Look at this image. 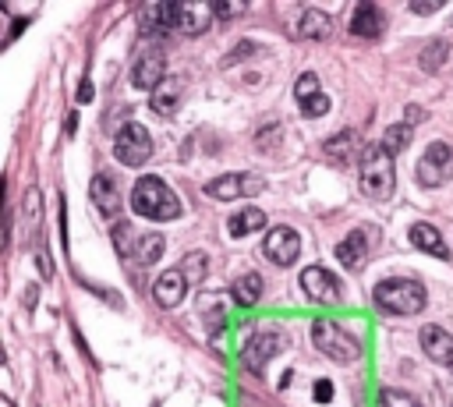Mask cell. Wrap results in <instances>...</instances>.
Returning <instances> with one entry per match:
<instances>
[{"label": "cell", "mask_w": 453, "mask_h": 407, "mask_svg": "<svg viewBox=\"0 0 453 407\" xmlns=\"http://www.w3.org/2000/svg\"><path fill=\"white\" fill-rule=\"evenodd\" d=\"M131 209L145 219H156V223H170L180 216V202L177 195L159 180V177H142L134 188H131Z\"/></svg>", "instance_id": "6da1fadb"}, {"label": "cell", "mask_w": 453, "mask_h": 407, "mask_svg": "<svg viewBox=\"0 0 453 407\" xmlns=\"http://www.w3.org/2000/svg\"><path fill=\"white\" fill-rule=\"evenodd\" d=\"M311 343H315L326 357H333V361H340V365H354V361L365 354L361 340H357L347 326H340L336 319H326V315L311 322Z\"/></svg>", "instance_id": "7a4b0ae2"}, {"label": "cell", "mask_w": 453, "mask_h": 407, "mask_svg": "<svg viewBox=\"0 0 453 407\" xmlns=\"http://www.w3.org/2000/svg\"><path fill=\"white\" fill-rule=\"evenodd\" d=\"M361 195L365 198H389L393 195V156L382 149V142L368 145L365 149V159H361Z\"/></svg>", "instance_id": "3957f363"}, {"label": "cell", "mask_w": 453, "mask_h": 407, "mask_svg": "<svg viewBox=\"0 0 453 407\" xmlns=\"http://www.w3.org/2000/svg\"><path fill=\"white\" fill-rule=\"evenodd\" d=\"M372 297L389 315H418L425 308V301H428L425 287L414 283V280H382Z\"/></svg>", "instance_id": "277c9868"}, {"label": "cell", "mask_w": 453, "mask_h": 407, "mask_svg": "<svg viewBox=\"0 0 453 407\" xmlns=\"http://www.w3.org/2000/svg\"><path fill=\"white\" fill-rule=\"evenodd\" d=\"M113 156H117L124 166H142V163L152 156V134H149L142 124L127 120V124L117 131V138H113Z\"/></svg>", "instance_id": "5b68a950"}, {"label": "cell", "mask_w": 453, "mask_h": 407, "mask_svg": "<svg viewBox=\"0 0 453 407\" xmlns=\"http://www.w3.org/2000/svg\"><path fill=\"white\" fill-rule=\"evenodd\" d=\"M418 180L425 188H442L446 180H453V149L446 142H432L425 149V156L418 159Z\"/></svg>", "instance_id": "8992f818"}, {"label": "cell", "mask_w": 453, "mask_h": 407, "mask_svg": "<svg viewBox=\"0 0 453 407\" xmlns=\"http://www.w3.org/2000/svg\"><path fill=\"white\" fill-rule=\"evenodd\" d=\"M262 191V177L255 173H223L216 180L205 184V195L216 202H230V198H251Z\"/></svg>", "instance_id": "52a82bcc"}, {"label": "cell", "mask_w": 453, "mask_h": 407, "mask_svg": "<svg viewBox=\"0 0 453 407\" xmlns=\"http://www.w3.org/2000/svg\"><path fill=\"white\" fill-rule=\"evenodd\" d=\"M262 251H265V258H269L273 265H294L297 255H301V237H297L294 227H273V230L265 234Z\"/></svg>", "instance_id": "ba28073f"}, {"label": "cell", "mask_w": 453, "mask_h": 407, "mask_svg": "<svg viewBox=\"0 0 453 407\" xmlns=\"http://www.w3.org/2000/svg\"><path fill=\"white\" fill-rule=\"evenodd\" d=\"M280 350H283V336H280L276 329H265V333H251V336H248L241 357H244V368H248V372H262L265 361L276 357Z\"/></svg>", "instance_id": "9c48e42d"}, {"label": "cell", "mask_w": 453, "mask_h": 407, "mask_svg": "<svg viewBox=\"0 0 453 407\" xmlns=\"http://www.w3.org/2000/svg\"><path fill=\"white\" fill-rule=\"evenodd\" d=\"M301 290L319 304H336L340 301V280L322 265H308L301 273Z\"/></svg>", "instance_id": "30bf717a"}, {"label": "cell", "mask_w": 453, "mask_h": 407, "mask_svg": "<svg viewBox=\"0 0 453 407\" xmlns=\"http://www.w3.org/2000/svg\"><path fill=\"white\" fill-rule=\"evenodd\" d=\"M322 149H326V159H329V163L350 166L354 159H365V149H368V145L361 142V134H357V131H350V127H347V131L329 134Z\"/></svg>", "instance_id": "8fae6325"}, {"label": "cell", "mask_w": 453, "mask_h": 407, "mask_svg": "<svg viewBox=\"0 0 453 407\" xmlns=\"http://www.w3.org/2000/svg\"><path fill=\"white\" fill-rule=\"evenodd\" d=\"M418 340H421V350H425L435 365H442V368L453 372V336H449L442 326H425V329L418 333Z\"/></svg>", "instance_id": "7c38bea8"}, {"label": "cell", "mask_w": 453, "mask_h": 407, "mask_svg": "<svg viewBox=\"0 0 453 407\" xmlns=\"http://www.w3.org/2000/svg\"><path fill=\"white\" fill-rule=\"evenodd\" d=\"M166 60H163V53H142L138 57V64H134V71H131V81H134V88H145V92H156L166 78Z\"/></svg>", "instance_id": "4fadbf2b"}, {"label": "cell", "mask_w": 453, "mask_h": 407, "mask_svg": "<svg viewBox=\"0 0 453 407\" xmlns=\"http://www.w3.org/2000/svg\"><path fill=\"white\" fill-rule=\"evenodd\" d=\"M368 244H372V234H368L365 227H354V230L336 244V258H340V265H347V269H361L365 258H368Z\"/></svg>", "instance_id": "5bb4252c"}, {"label": "cell", "mask_w": 453, "mask_h": 407, "mask_svg": "<svg viewBox=\"0 0 453 407\" xmlns=\"http://www.w3.org/2000/svg\"><path fill=\"white\" fill-rule=\"evenodd\" d=\"M170 25H177V4H145L138 11V28L145 35H163Z\"/></svg>", "instance_id": "9a60e30c"}, {"label": "cell", "mask_w": 453, "mask_h": 407, "mask_svg": "<svg viewBox=\"0 0 453 407\" xmlns=\"http://www.w3.org/2000/svg\"><path fill=\"white\" fill-rule=\"evenodd\" d=\"M184 294H188V280H184L180 269H166V273L152 283V297H156V304H163V308H177V304L184 301Z\"/></svg>", "instance_id": "2e32d148"}, {"label": "cell", "mask_w": 453, "mask_h": 407, "mask_svg": "<svg viewBox=\"0 0 453 407\" xmlns=\"http://www.w3.org/2000/svg\"><path fill=\"white\" fill-rule=\"evenodd\" d=\"M180 99H184V78H180V74H173V78H166V81H163V85L152 92L149 106H152V113L170 117V113L180 106Z\"/></svg>", "instance_id": "e0dca14e"}, {"label": "cell", "mask_w": 453, "mask_h": 407, "mask_svg": "<svg viewBox=\"0 0 453 407\" xmlns=\"http://www.w3.org/2000/svg\"><path fill=\"white\" fill-rule=\"evenodd\" d=\"M212 14H216V11H212L209 4H177V25H173V28H180V32H188V35H198V32L209 28Z\"/></svg>", "instance_id": "ac0fdd59"}, {"label": "cell", "mask_w": 453, "mask_h": 407, "mask_svg": "<svg viewBox=\"0 0 453 407\" xmlns=\"http://www.w3.org/2000/svg\"><path fill=\"white\" fill-rule=\"evenodd\" d=\"M333 18L326 14V11H319V7H308V11H301V21H297V39H329L333 35Z\"/></svg>", "instance_id": "d6986e66"}, {"label": "cell", "mask_w": 453, "mask_h": 407, "mask_svg": "<svg viewBox=\"0 0 453 407\" xmlns=\"http://www.w3.org/2000/svg\"><path fill=\"white\" fill-rule=\"evenodd\" d=\"M407 237H411V244H414L418 251H428V255H435V258H449V248H446V241L439 237V227H432V223H414Z\"/></svg>", "instance_id": "ffe728a7"}, {"label": "cell", "mask_w": 453, "mask_h": 407, "mask_svg": "<svg viewBox=\"0 0 453 407\" xmlns=\"http://www.w3.org/2000/svg\"><path fill=\"white\" fill-rule=\"evenodd\" d=\"M350 32L361 35V39H375L382 32V14L375 4H357L354 7V18H350Z\"/></svg>", "instance_id": "44dd1931"}, {"label": "cell", "mask_w": 453, "mask_h": 407, "mask_svg": "<svg viewBox=\"0 0 453 407\" xmlns=\"http://www.w3.org/2000/svg\"><path fill=\"white\" fill-rule=\"evenodd\" d=\"M92 202H96V209H99V212H106V216H113V212L120 209L117 184H113L106 173H96V177H92Z\"/></svg>", "instance_id": "7402d4cb"}, {"label": "cell", "mask_w": 453, "mask_h": 407, "mask_svg": "<svg viewBox=\"0 0 453 407\" xmlns=\"http://www.w3.org/2000/svg\"><path fill=\"white\" fill-rule=\"evenodd\" d=\"M262 227H265V212H262V209H255V205L241 209V212H237V216H230V223H226L230 237H248V234H255V230H262Z\"/></svg>", "instance_id": "603a6c76"}, {"label": "cell", "mask_w": 453, "mask_h": 407, "mask_svg": "<svg viewBox=\"0 0 453 407\" xmlns=\"http://www.w3.org/2000/svg\"><path fill=\"white\" fill-rule=\"evenodd\" d=\"M230 294H234V301H237L241 308H251V304L262 297V276H258V273H244V276L234 283Z\"/></svg>", "instance_id": "cb8c5ba5"}, {"label": "cell", "mask_w": 453, "mask_h": 407, "mask_svg": "<svg viewBox=\"0 0 453 407\" xmlns=\"http://www.w3.org/2000/svg\"><path fill=\"white\" fill-rule=\"evenodd\" d=\"M163 234H142L138 237V248H134V262H142V265H152V262H159V255H163Z\"/></svg>", "instance_id": "d4e9b609"}, {"label": "cell", "mask_w": 453, "mask_h": 407, "mask_svg": "<svg viewBox=\"0 0 453 407\" xmlns=\"http://www.w3.org/2000/svg\"><path fill=\"white\" fill-rule=\"evenodd\" d=\"M411 127L414 124H393V127H386V134H382V149L389 152V156H396V152H403L407 149V142H411Z\"/></svg>", "instance_id": "484cf974"}, {"label": "cell", "mask_w": 453, "mask_h": 407, "mask_svg": "<svg viewBox=\"0 0 453 407\" xmlns=\"http://www.w3.org/2000/svg\"><path fill=\"white\" fill-rule=\"evenodd\" d=\"M446 57H449V42L435 39V42H428V46L421 50V67H425V71H439V67L446 64Z\"/></svg>", "instance_id": "4316f807"}, {"label": "cell", "mask_w": 453, "mask_h": 407, "mask_svg": "<svg viewBox=\"0 0 453 407\" xmlns=\"http://www.w3.org/2000/svg\"><path fill=\"white\" fill-rule=\"evenodd\" d=\"M205 269H209V265H205V255H202V251H191V255L184 258V265H180V273H184L188 283H202V280H205Z\"/></svg>", "instance_id": "83f0119b"}, {"label": "cell", "mask_w": 453, "mask_h": 407, "mask_svg": "<svg viewBox=\"0 0 453 407\" xmlns=\"http://www.w3.org/2000/svg\"><path fill=\"white\" fill-rule=\"evenodd\" d=\"M25 219H28V227L39 234V223H42V198H39L35 188L25 191Z\"/></svg>", "instance_id": "f1b7e54d"}, {"label": "cell", "mask_w": 453, "mask_h": 407, "mask_svg": "<svg viewBox=\"0 0 453 407\" xmlns=\"http://www.w3.org/2000/svg\"><path fill=\"white\" fill-rule=\"evenodd\" d=\"M113 244H117V251H120V255H131V258H134L138 241L131 237V223H124V219H120V223L113 227Z\"/></svg>", "instance_id": "f546056e"}, {"label": "cell", "mask_w": 453, "mask_h": 407, "mask_svg": "<svg viewBox=\"0 0 453 407\" xmlns=\"http://www.w3.org/2000/svg\"><path fill=\"white\" fill-rule=\"evenodd\" d=\"M294 96H297V103H304V99L319 96V78H315L311 71H304V74L297 78V85H294Z\"/></svg>", "instance_id": "4dcf8cb0"}, {"label": "cell", "mask_w": 453, "mask_h": 407, "mask_svg": "<svg viewBox=\"0 0 453 407\" xmlns=\"http://www.w3.org/2000/svg\"><path fill=\"white\" fill-rule=\"evenodd\" d=\"M382 407H421L411 393H400V389H382Z\"/></svg>", "instance_id": "1f68e13d"}, {"label": "cell", "mask_w": 453, "mask_h": 407, "mask_svg": "<svg viewBox=\"0 0 453 407\" xmlns=\"http://www.w3.org/2000/svg\"><path fill=\"white\" fill-rule=\"evenodd\" d=\"M301 110H304V117H322V113H329V99L319 92V96L304 99V103H301Z\"/></svg>", "instance_id": "d6a6232c"}, {"label": "cell", "mask_w": 453, "mask_h": 407, "mask_svg": "<svg viewBox=\"0 0 453 407\" xmlns=\"http://www.w3.org/2000/svg\"><path fill=\"white\" fill-rule=\"evenodd\" d=\"M212 11H216L219 18H234V14H244L248 4H212Z\"/></svg>", "instance_id": "836d02e7"}, {"label": "cell", "mask_w": 453, "mask_h": 407, "mask_svg": "<svg viewBox=\"0 0 453 407\" xmlns=\"http://www.w3.org/2000/svg\"><path fill=\"white\" fill-rule=\"evenodd\" d=\"M439 7H442V0H414V4H411L414 14H432V11H439Z\"/></svg>", "instance_id": "e575fe53"}, {"label": "cell", "mask_w": 453, "mask_h": 407, "mask_svg": "<svg viewBox=\"0 0 453 407\" xmlns=\"http://www.w3.org/2000/svg\"><path fill=\"white\" fill-rule=\"evenodd\" d=\"M92 96H96V92H92V81H81V85H78V92H74V99H78V103H92Z\"/></svg>", "instance_id": "d590c367"}, {"label": "cell", "mask_w": 453, "mask_h": 407, "mask_svg": "<svg viewBox=\"0 0 453 407\" xmlns=\"http://www.w3.org/2000/svg\"><path fill=\"white\" fill-rule=\"evenodd\" d=\"M251 50H255L251 42H241V46H237V50L226 57V64H237V60H244V53H251Z\"/></svg>", "instance_id": "8d00e7d4"}, {"label": "cell", "mask_w": 453, "mask_h": 407, "mask_svg": "<svg viewBox=\"0 0 453 407\" xmlns=\"http://www.w3.org/2000/svg\"><path fill=\"white\" fill-rule=\"evenodd\" d=\"M315 393H319V396H315V400H319V403H326V400H329V393H333V386H329V382H326V379H322V382H319V386H315Z\"/></svg>", "instance_id": "74e56055"}, {"label": "cell", "mask_w": 453, "mask_h": 407, "mask_svg": "<svg viewBox=\"0 0 453 407\" xmlns=\"http://www.w3.org/2000/svg\"><path fill=\"white\" fill-rule=\"evenodd\" d=\"M421 120V110L418 106H407V124H418Z\"/></svg>", "instance_id": "f35d334b"}]
</instances>
